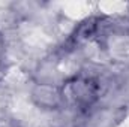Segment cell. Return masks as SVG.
<instances>
[{
  "label": "cell",
  "mask_w": 129,
  "mask_h": 127,
  "mask_svg": "<svg viewBox=\"0 0 129 127\" xmlns=\"http://www.w3.org/2000/svg\"><path fill=\"white\" fill-rule=\"evenodd\" d=\"M63 96L77 108H89L98 97V82L87 76L74 78L66 84Z\"/></svg>",
  "instance_id": "obj_1"
}]
</instances>
